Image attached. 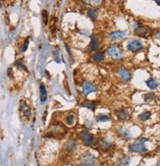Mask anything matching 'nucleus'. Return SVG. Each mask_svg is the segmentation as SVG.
Returning <instances> with one entry per match:
<instances>
[{
	"mask_svg": "<svg viewBox=\"0 0 160 166\" xmlns=\"http://www.w3.org/2000/svg\"><path fill=\"white\" fill-rule=\"evenodd\" d=\"M67 131L66 128L60 123H55L54 125L51 126V130L48 131V134L45 135V137L53 138V139H62L66 135Z\"/></svg>",
	"mask_w": 160,
	"mask_h": 166,
	"instance_id": "f257e3e1",
	"label": "nucleus"
},
{
	"mask_svg": "<svg viewBox=\"0 0 160 166\" xmlns=\"http://www.w3.org/2000/svg\"><path fill=\"white\" fill-rule=\"evenodd\" d=\"M148 139L147 138H140L137 142L132 144L129 146V150L132 153H143L147 150V148L144 147V143L147 142Z\"/></svg>",
	"mask_w": 160,
	"mask_h": 166,
	"instance_id": "f03ea898",
	"label": "nucleus"
},
{
	"mask_svg": "<svg viewBox=\"0 0 160 166\" xmlns=\"http://www.w3.org/2000/svg\"><path fill=\"white\" fill-rule=\"evenodd\" d=\"M106 52H107L109 57L113 60H120V59H122L124 56L123 48L121 47L120 45H117V44L109 46L107 48V50H106Z\"/></svg>",
	"mask_w": 160,
	"mask_h": 166,
	"instance_id": "7ed1b4c3",
	"label": "nucleus"
},
{
	"mask_svg": "<svg viewBox=\"0 0 160 166\" xmlns=\"http://www.w3.org/2000/svg\"><path fill=\"white\" fill-rule=\"evenodd\" d=\"M79 139L81 141V143L84 144H86L87 147L93 146L94 143V137L92 134H90L87 130H81L79 133Z\"/></svg>",
	"mask_w": 160,
	"mask_h": 166,
	"instance_id": "20e7f679",
	"label": "nucleus"
},
{
	"mask_svg": "<svg viewBox=\"0 0 160 166\" xmlns=\"http://www.w3.org/2000/svg\"><path fill=\"white\" fill-rule=\"evenodd\" d=\"M97 90V86L88 81H84L81 83V91L84 95H88Z\"/></svg>",
	"mask_w": 160,
	"mask_h": 166,
	"instance_id": "39448f33",
	"label": "nucleus"
},
{
	"mask_svg": "<svg viewBox=\"0 0 160 166\" xmlns=\"http://www.w3.org/2000/svg\"><path fill=\"white\" fill-rule=\"evenodd\" d=\"M95 160H96V158H95V156L91 153H84L81 155V158H80V162L84 166L94 164Z\"/></svg>",
	"mask_w": 160,
	"mask_h": 166,
	"instance_id": "423d86ee",
	"label": "nucleus"
},
{
	"mask_svg": "<svg viewBox=\"0 0 160 166\" xmlns=\"http://www.w3.org/2000/svg\"><path fill=\"white\" fill-rule=\"evenodd\" d=\"M127 47L128 49L131 51V52H138L143 49L144 45H143V42L138 40H132L128 42L127 44Z\"/></svg>",
	"mask_w": 160,
	"mask_h": 166,
	"instance_id": "0eeeda50",
	"label": "nucleus"
},
{
	"mask_svg": "<svg viewBox=\"0 0 160 166\" xmlns=\"http://www.w3.org/2000/svg\"><path fill=\"white\" fill-rule=\"evenodd\" d=\"M117 74L121 78V80L124 81V82H129L132 79V74L130 72V70H128L125 67H119L117 69Z\"/></svg>",
	"mask_w": 160,
	"mask_h": 166,
	"instance_id": "6e6552de",
	"label": "nucleus"
},
{
	"mask_svg": "<svg viewBox=\"0 0 160 166\" xmlns=\"http://www.w3.org/2000/svg\"><path fill=\"white\" fill-rule=\"evenodd\" d=\"M135 34L138 37H147L149 34H151V30L149 28L144 27L141 25L138 24V26L135 28Z\"/></svg>",
	"mask_w": 160,
	"mask_h": 166,
	"instance_id": "1a4fd4ad",
	"label": "nucleus"
},
{
	"mask_svg": "<svg viewBox=\"0 0 160 166\" xmlns=\"http://www.w3.org/2000/svg\"><path fill=\"white\" fill-rule=\"evenodd\" d=\"M20 112L22 116L26 117V119H30L31 116V107L29 106V104L26 101H22L20 103Z\"/></svg>",
	"mask_w": 160,
	"mask_h": 166,
	"instance_id": "9d476101",
	"label": "nucleus"
},
{
	"mask_svg": "<svg viewBox=\"0 0 160 166\" xmlns=\"http://www.w3.org/2000/svg\"><path fill=\"white\" fill-rule=\"evenodd\" d=\"M127 31H115L109 34V38L113 41H120L126 37Z\"/></svg>",
	"mask_w": 160,
	"mask_h": 166,
	"instance_id": "9b49d317",
	"label": "nucleus"
},
{
	"mask_svg": "<svg viewBox=\"0 0 160 166\" xmlns=\"http://www.w3.org/2000/svg\"><path fill=\"white\" fill-rule=\"evenodd\" d=\"M77 146H78L77 140L72 138V139L67 141L66 144H64V150L66 151H68V153H72V151H74L77 148Z\"/></svg>",
	"mask_w": 160,
	"mask_h": 166,
	"instance_id": "f8f14e48",
	"label": "nucleus"
},
{
	"mask_svg": "<svg viewBox=\"0 0 160 166\" xmlns=\"http://www.w3.org/2000/svg\"><path fill=\"white\" fill-rule=\"evenodd\" d=\"M116 116L120 121H126V120L129 119L130 117V114H129V111L127 109H120V110L116 111Z\"/></svg>",
	"mask_w": 160,
	"mask_h": 166,
	"instance_id": "ddd939ff",
	"label": "nucleus"
},
{
	"mask_svg": "<svg viewBox=\"0 0 160 166\" xmlns=\"http://www.w3.org/2000/svg\"><path fill=\"white\" fill-rule=\"evenodd\" d=\"M98 48H99V40L95 36H92L90 37V49L91 51H96Z\"/></svg>",
	"mask_w": 160,
	"mask_h": 166,
	"instance_id": "4468645a",
	"label": "nucleus"
},
{
	"mask_svg": "<svg viewBox=\"0 0 160 166\" xmlns=\"http://www.w3.org/2000/svg\"><path fill=\"white\" fill-rule=\"evenodd\" d=\"M75 121H76V115H75L74 113H69V114H67L65 119H64L65 124L69 127L73 126L75 124Z\"/></svg>",
	"mask_w": 160,
	"mask_h": 166,
	"instance_id": "2eb2a0df",
	"label": "nucleus"
},
{
	"mask_svg": "<svg viewBox=\"0 0 160 166\" xmlns=\"http://www.w3.org/2000/svg\"><path fill=\"white\" fill-rule=\"evenodd\" d=\"M145 84L150 90H155L157 89L159 86V83L157 80H155L154 78H149L147 81H145Z\"/></svg>",
	"mask_w": 160,
	"mask_h": 166,
	"instance_id": "dca6fc26",
	"label": "nucleus"
},
{
	"mask_svg": "<svg viewBox=\"0 0 160 166\" xmlns=\"http://www.w3.org/2000/svg\"><path fill=\"white\" fill-rule=\"evenodd\" d=\"M40 102L44 103L47 100V91H46V87H44V84H40Z\"/></svg>",
	"mask_w": 160,
	"mask_h": 166,
	"instance_id": "f3484780",
	"label": "nucleus"
},
{
	"mask_svg": "<svg viewBox=\"0 0 160 166\" xmlns=\"http://www.w3.org/2000/svg\"><path fill=\"white\" fill-rule=\"evenodd\" d=\"M104 56L105 54L103 51H97L93 54V56H92V60H93L94 62H102L103 60H104Z\"/></svg>",
	"mask_w": 160,
	"mask_h": 166,
	"instance_id": "a211bd4d",
	"label": "nucleus"
},
{
	"mask_svg": "<svg viewBox=\"0 0 160 166\" xmlns=\"http://www.w3.org/2000/svg\"><path fill=\"white\" fill-rule=\"evenodd\" d=\"M131 161V156H123L117 161L118 166H128Z\"/></svg>",
	"mask_w": 160,
	"mask_h": 166,
	"instance_id": "6ab92c4d",
	"label": "nucleus"
},
{
	"mask_svg": "<svg viewBox=\"0 0 160 166\" xmlns=\"http://www.w3.org/2000/svg\"><path fill=\"white\" fill-rule=\"evenodd\" d=\"M81 107H84V108H88V109H91L92 111H94L95 110V107H96V104H95V102L93 101H84L83 102V103L81 104Z\"/></svg>",
	"mask_w": 160,
	"mask_h": 166,
	"instance_id": "aec40b11",
	"label": "nucleus"
},
{
	"mask_svg": "<svg viewBox=\"0 0 160 166\" xmlns=\"http://www.w3.org/2000/svg\"><path fill=\"white\" fill-rule=\"evenodd\" d=\"M87 15L88 17L92 20V21H95L97 19V16H98V11H97V9H94V8H92V9H90L87 11Z\"/></svg>",
	"mask_w": 160,
	"mask_h": 166,
	"instance_id": "412c9836",
	"label": "nucleus"
},
{
	"mask_svg": "<svg viewBox=\"0 0 160 166\" xmlns=\"http://www.w3.org/2000/svg\"><path fill=\"white\" fill-rule=\"evenodd\" d=\"M99 144H100V147L103 148V150H109V148L111 147V143L108 142L106 139H100V141H99Z\"/></svg>",
	"mask_w": 160,
	"mask_h": 166,
	"instance_id": "4be33fe9",
	"label": "nucleus"
},
{
	"mask_svg": "<svg viewBox=\"0 0 160 166\" xmlns=\"http://www.w3.org/2000/svg\"><path fill=\"white\" fill-rule=\"evenodd\" d=\"M151 116V113L149 111H144L143 113H141L140 115H138V118H140V120H141V121H147V120L150 118Z\"/></svg>",
	"mask_w": 160,
	"mask_h": 166,
	"instance_id": "5701e85b",
	"label": "nucleus"
},
{
	"mask_svg": "<svg viewBox=\"0 0 160 166\" xmlns=\"http://www.w3.org/2000/svg\"><path fill=\"white\" fill-rule=\"evenodd\" d=\"M156 94L154 93H147L144 94V100L147 102H149V101H152V100H155L156 99Z\"/></svg>",
	"mask_w": 160,
	"mask_h": 166,
	"instance_id": "b1692460",
	"label": "nucleus"
},
{
	"mask_svg": "<svg viewBox=\"0 0 160 166\" xmlns=\"http://www.w3.org/2000/svg\"><path fill=\"white\" fill-rule=\"evenodd\" d=\"M110 120V116L109 115H106V114H100L98 115L96 117V121L99 123H102V122H107Z\"/></svg>",
	"mask_w": 160,
	"mask_h": 166,
	"instance_id": "393cba45",
	"label": "nucleus"
},
{
	"mask_svg": "<svg viewBox=\"0 0 160 166\" xmlns=\"http://www.w3.org/2000/svg\"><path fill=\"white\" fill-rule=\"evenodd\" d=\"M83 1L87 5L90 6H97L102 2V0H83Z\"/></svg>",
	"mask_w": 160,
	"mask_h": 166,
	"instance_id": "a878e982",
	"label": "nucleus"
},
{
	"mask_svg": "<svg viewBox=\"0 0 160 166\" xmlns=\"http://www.w3.org/2000/svg\"><path fill=\"white\" fill-rule=\"evenodd\" d=\"M120 133L122 134V136L123 137H125V138H130L131 137V134L129 132V130L126 129V128H122L120 130Z\"/></svg>",
	"mask_w": 160,
	"mask_h": 166,
	"instance_id": "bb28decb",
	"label": "nucleus"
},
{
	"mask_svg": "<svg viewBox=\"0 0 160 166\" xmlns=\"http://www.w3.org/2000/svg\"><path fill=\"white\" fill-rule=\"evenodd\" d=\"M42 19H43V23L46 25L48 23V13L47 11H42Z\"/></svg>",
	"mask_w": 160,
	"mask_h": 166,
	"instance_id": "cd10ccee",
	"label": "nucleus"
},
{
	"mask_svg": "<svg viewBox=\"0 0 160 166\" xmlns=\"http://www.w3.org/2000/svg\"><path fill=\"white\" fill-rule=\"evenodd\" d=\"M28 46H29V40H28V38H27L26 41L24 42L23 46L21 47V51H22V52H25V51H26L27 49H28Z\"/></svg>",
	"mask_w": 160,
	"mask_h": 166,
	"instance_id": "c85d7f7f",
	"label": "nucleus"
},
{
	"mask_svg": "<svg viewBox=\"0 0 160 166\" xmlns=\"http://www.w3.org/2000/svg\"><path fill=\"white\" fill-rule=\"evenodd\" d=\"M61 166H74L73 164H71V163H64L63 165H61Z\"/></svg>",
	"mask_w": 160,
	"mask_h": 166,
	"instance_id": "c756f323",
	"label": "nucleus"
},
{
	"mask_svg": "<svg viewBox=\"0 0 160 166\" xmlns=\"http://www.w3.org/2000/svg\"><path fill=\"white\" fill-rule=\"evenodd\" d=\"M153 1H155L156 3H157V4L160 6V0H153Z\"/></svg>",
	"mask_w": 160,
	"mask_h": 166,
	"instance_id": "7c9ffc66",
	"label": "nucleus"
},
{
	"mask_svg": "<svg viewBox=\"0 0 160 166\" xmlns=\"http://www.w3.org/2000/svg\"><path fill=\"white\" fill-rule=\"evenodd\" d=\"M155 166H160V162H158V163H157V164H156Z\"/></svg>",
	"mask_w": 160,
	"mask_h": 166,
	"instance_id": "2f4dec72",
	"label": "nucleus"
},
{
	"mask_svg": "<svg viewBox=\"0 0 160 166\" xmlns=\"http://www.w3.org/2000/svg\"><path fill=\"white\" fill-rule=\"evenodd\" d=\"M86 166H95L94 164H90V165H86Z\"/></svg>",
	"mask_w": 160,
	"mask_h": 166,
	"instance_id": "473e14b6",
	"label": "nucleus"
},
{
	"mask_svg": "<svg viewBox=\"0 0 160 166\" xmlns=\"http://www.w3.org/2000/svg\"><path fill=\"white\" fill-rule=\"evenodd\" d=\"M158 37H159V40H160V33L158 34Z\"/></svg>",
	"mask_w": 160,
	"mask_h": 166,
	"instance_id": "72a5a7b5",
	"label": "nucleus"
}]
</instances>
